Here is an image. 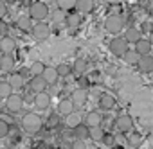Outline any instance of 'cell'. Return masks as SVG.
<instances>
[{"mask_svg":"<svg viewBox=\"0 0 153 149\" xmlns=\"http://www.w3.org/2000/svg\"><path fill=\"white\" fill-rule=\"evenodd\" d=\"M20 124H22V128H24L27 133H36V131L42 129V117H40L38 113L29 111V113H25V115L22 117Z\"/></svg>","mask_w":153,"mask_h":149,"instance_id":"obj_1","label":"cell"},{"mask_svg":"<svg viewBox=\"0 0 153 149\" xmlns=\"http://www.w3.org/2000/svg\"><path fill=\"white\" fill-rule=\"evenodd\" d=\"M49 16V6L47 2H31L29 6V18L38 22H43Z\"/></svg>","mask_w":153,"mask_h":149,"instance_id":"obj_2","label":"cell"},{"mask_svg":"<svg viewBox=\"0 0 153 149\" xmlns=\"http://www.w3.org/2000/svg\"><path fill=\"white\" fill-rule=\"evenodd\" d=\"M108 49H110V52H112L114 56H117V58H124V54L130 50V49H128V41L124 40V36H115V38H112L110 43H108Z\"/></svg>","mask_w":153,"mask_h":149,"instance_id":"obj_3","label":"cell"},{"mask_svg":"<svg viewBox=\"0 0 153 149\" xmlns=\"http://www.w3.org/2000/svg\"><path fill=\"white\" fill-rule=\"evenodd\" d=\"M105 29H106L110 34H119V32L124 29V18L119 16V15H110V16L105 20Z\"/></svg>","mask_w":153,"mask_h":149,"instance_id":"obj_4","label":"cell"},{"mask_svg":"<svg viewBox=\"0 0 153 149\" xmlns=\"http://www.w3.org/2000/svg\"><path fill=\"white\" fill-rule=\"evenodd\" d=\"M24 97L20 94H13L9 99H6V110L9 113H20L24 110Z\"/></svg>","mask_w":153,"mask_h":149,"instance_id":"obj_5","label":"cell"},{"mask_svg":"<svg viewBox=\"0 0 153 149\" xmlns=\"http://www.w3.org/2000/svg\"><path fill=\"white\" fill-rule=\"evenodd\" d=\"M33 38L34 40H38V41H42V40H47L49 36H51V25L47 24V22H38V24H34V27H33Z\"/></svg>","mask_w":153,"mask_h":149,"instance_id":"obj_6","label":"cell"},{"mask_svg":"<svg viewBox=\"0 0 153 149\" xmlns=\"http://www.w3.org/2000/svg\"><path fill=\"white\" fill-rule=\"evenodd\" d=\"M115 128L121 131V133H131L133 131V119L131 115H119L115 119Z\"/></svg>","mask_w":153,"mask_h":149,"instance_id":"obj_7","label":"cell"},{"mask_svg":"<svg viewBox=\"0 0 153 149\" xmlns=\"http://www.w3.org/2000/svg\"><path fill=\"white\" fill-rule=\"evenodd\" d=\"M101 122H103V115H101L99 111H88V113L85 115V119H83V124H85L87 128H90V129L101 128Z\"/></svg>","mask_w":153,"mask_h":149,"instance_id":"obj_8","label":"cell"},{"mask_svg":"<svg viewBox=\"0 0 153 149\" xmlns=\"http://www.w3.org/2000/svg\"><path fill=\"white\" fill-rule=\"evenodd\" d=\"M70 101L74 103L76 108H83V106L87 104V101H88V92H87V90H81V88L74 90L72 95H70Z\"/></svg>","mask_w":153,"mask_h":149,"instance_id":"obj_9","label":"cell"},{"mask_svg":"<svg viewBox=\"0 0 153 149\" xmlns=\"http://www.w3.org/2000/svg\"><path fill=\"white\" fill-rule=\"evenodd\" d=\"M74 110H76V106H74V103L70 101V97H68V99H61V101L58 103V113H59V115H63L65 119H67L68 115L76 113Z\"/></svg>","mask_w":153,"mask_h":149,"instance_id":"obj_10","label":"cell"},{"mask_svg":"<svg viewBox=\"0 0 153 149\" xmlns=\"http://www.w3.org/2000/svg\"><path fill=\"white\" fill-rule=\"evenodd\" d=\"M0 49L4 54H13L16 50V40L13 36H4L0 38Z\"/></svg>","mask_w":153,"mask_h":149,"instance_id":"obj_11","label":"cell"},{"mask_svg":"<svg viewBox=\"0 0 153 149\" xmlns=\"http://www.w3.org/2000/svg\"><path fill=\"white\" fill-rule=\"evenodd\" d=\"M42 77L45 79V83H47V85H51V86H52V85H56V83H58V79H59L58 68H56V66H47Z\"/></svg>","mask_w":153,"mask_h":149,"instance_id":"obj_12","label":"cell"},{"mask_svg":"<svg viewBox=\"0 0 153 149\" xmlns=\"http://www.w3.org/2000/svg\"><path fill=\"white\" fill-rule=\"evenodd\" d=\"M47 86H49V85L45 83L43 77H31V81H29V88L34 92V95H36V94H43Z\"/></svg>","mask_w":153,"mask_h":149,"instance_id":"obj_13","label":"cell"},{"mask_svg":"<svg viewBox=\"0 0 153 149\" xmlns=\"http://www.w3.org/2000/svg\"><path fill=\"white\" fill-rule=\"evenodd\" d=\"M13 68H15V58H13V54H4L2 58H0V72L11 74Z\"/></svg>","mask_w":153,"mask_h":149,"instance_id":"obj_14","label":"cell"},{"mask_svg":"<svg viewBox=\"0 0 153 149\" xmlns=\"http://www.w3.org/2000/svg\"><path fill=\"white\" fill-rule=\"evenodd\" d=\"M9 85H11V88L13 90H20L22 86H24V76L20 72H11L9 76H7V79H6Z\"/></svg>","mask_w":153,"mask_h":149,"instance_id":"obj_15","label":"cell"},{"mask_svg":"<svg viewBox=\"0 0 153 149\" xmlns=\"http://www.w3.org/2000/svg\"><path fill=\"white\" fill-rule=\"evenodd\" d=\"M34 106H36L38 110H47V108L51 106V95H49L47 92L36 94V95H34Z\"/></svg>","mask_w":153,"mask_h":149,"instance_id":"obj_16","label":"cell"},{"mask_svg":"<svg viewBox=\"0 0 153 149\" xmlns=\"http://www.w3.org/2000/svg\"><path fill=\"white\" fill-rule=\"evenodd\" d=\"M137 68H139L142 74L153 72V56H151V54H149V56H142L140 61H139V65H137Z\"/></svg>","mask_w":153,"mask_h":149,"instance_id":"obj_17","label":"cell"},{"mask_svg":"<svg viewBox=\"0 0 153 149\" xmlns=\"http://www.w3.org/2000/svg\"><path fill=\"white\" fill-rule=\"evenodd\" d=\"M140 58H142V56H140L135 49H130V50L124 54V58H123V59H124V63H126V65H130V66H137V65H139V61H140Z\"/></svg>","mask_w":153,"mask_h":149,"instance_id":"obj_18","label":"cell"},{"mask_svg":"<svg viewBox=\"0 0 153 149\" xmlns=\"http://www.w3.org/2000/svg\"><path fill=\"white\" fill-rule=\"evenodd\" d=\"M124 40L128 41V43H137V41H140L142 38H140V31L137 29V27H128L126 29V32H124Z\"/></svg>","mask_w":153,"mask_h":149,"instance_id":"obj_19","label":"cell"},{"mask_svg":"<svg viewBox=\"0 0 153 149\" xmlns=\"http://www.w3.org/2000/svg\"><path fill=\"white\" fill-rule=\"evenodd\" d=\"M115 106V97L110 95V94H103L99 97V108L101 110H112Z\"/></svg>","mask_w":153,"mask_h":149,"instance_id":"obj_20","label":"cell"},{"mask_svg":"<svg viewBox=\"0 0 153 149\" xmlns=\"http://www.w3.org/2000/svg\"><path fill=\"white\" fill-rule=\"evenodd\" d=\"M94 2L92 0H78V4H76V9H78V13L81 15H87V13H92L94 11Z\"/></svg>","mask_w":153,"mask_h":149,"instance_id":"obj_21","label":"cell"},{"mask_svg":"<svg viewBox=\"0 0 153 149\" xmlns=\"http://www.w3.org/2000/svg\"><path fill=\"white\" fill-rule=\"evenodd\" d=\"M16 27L20 29V31H24V32H33V20L29 18V16H20L18 20H16Z\"/></svg>","mask_w":153,"mask_h":149,"instance_id":"obj_22","label":"cell"},{"mask_svg":"<svg viewBox=\"0 0 153 149\" xmlns=\"http://www.w3.org/2000/svg\"><path fill=\"white\" fill-rule=\"evenodd\" d=\"M151 43H149V40H140V41H137L135 43V50L140 54V56H149V52H151Z\"/></svg>","mask_w":153,"mask_h":149,"instance_id":"obj_23","label":"cell"},{"mask_svg":"<svg viewBox=\"0 0 153 149\" xmlns=\"http://www.w3.org/2000/svg\"><path fill=\"white\" fill-rule=\"evenodd\" d=\"M65 24H67V27H70V29H78V27L81 25V15H79V13H68Z\"/></svg>","mask_w":153,"mask_h":149,"instance_id":"obj_24","label":"cell"},{"mask_svg":"<svg viewBox=\"0 0 153 149\" xmlns=\"http://www.w3.org/2000/svg\"><path fill=\"white\" fill-rule=\"evenodd\" d=\"M74 131V136H76V140H85V138H88L90 136V128H87L85 124H79L76 129H72Z\"/></svg>","mask_w":153,"mask_h":149,"instance_id":"obj_25","label":"cell"},{"mask_svg":"<svg viewBox=\"0 0 153 149\" xmlns=\"http://www.w3.org/2000/svg\"><path fill=\"white\" fill-rule=\"evenodd\" d=\"M45 68H47V66H45L42 61H34L29 70H31V74H33V77H42L43 72H45Z\"/></svg>","mask_w":153,"mask_h":149,"instance_id":"obj_26","label":"cell"},{"mask_svg":"<svg viewBox=\"0 0 153 149\" xmlns=\"http://www.w3.org/2000/svg\"><path fill=\"white\" fill-rule=\"evenodd\" d=\"M13 88L7 81H0V99H9L13 95Z\"/></svg>","mask_w":153,"mask_h":149,"instance_id":"obj_27","label":"cell"},{"mask_svg":"<svg viewBox=\"0 0 153 149\" xmlns=\"http://www.w3.org/2000/svg\"><path fill=\"white\" fill-rule=\"evenodd\" d=\"M67 16H68V15H67L65 11H61L59 7H58V9H54V11L51 13V18H52V22H54V24H63V22H67Z\"/></svg>","mask_w":153,"mask_h":149,"instance_id":"obj_28","label":"cell"},{"mask_svg":"<svg viewBox=\"0 0 153 149\" xmlns=\"http://www.w3.org/2000/svg\"><path fill=\"white\" fill-rule=\"evenodd\" d=\"M79 124H83V120H81V115H79V113H72V115H68V117H67V126H68V128L76 129Z\"/></svg>","mask_w":153,"mask_h":149,"instance_id":"obj_29","label":"cell"},{"mask_svg":"<svg viewBox=\"0 0 153 149\" xmlns=\"http://www.w3.org/2000/svg\"><path fill=\"white\" fill-rule=\"evenodd\" d=\"M140 142H142V135H140L139 131H131V133L128 135V144H130L131 147H139Z\"/></svg>","mask_w":153,"mask_h":149,"instance_id":"obj_30","label":"cell"},{"mask_svg":"<svg viewBox=\"0 0 153 149\" xmlns=\"http://www.w3.org/2000/svg\"><path fill=\"white\" fill-rule=\"evenodd\" d=\"M105 129L103 128H94V129H90V138L94 140V142H103V138H105Z\"/></svg>","mask_w":153,"mask_h":149,"instance_id":"obj_31","label":"cell"},{"mask_svg":"<svg viewBox=\"0 0 153 149\" xmlns=\"http://www.w3.org/2000/svg\"><path fill=\"white\" fill-rule=\"evenodd\" d=\"M76 4H78V0H61V2H58V7L67 13L70 9H76Z\"/></svg>","mask_w":153,"mask_h":149,"instance_id":"obj_32","label":"cell"},{"mask_svg":"<svg viewBox=\"0 0 153 149\" xmlns=\"http://www.w3.org/2000/svg\"><path fill=\"white\" fill-rule=\"evenodd\" d=\"M72 70H74L76 74H83V72L87 70V63H85L83 59H76V61H74V66H72Z\"/></svg>","mask_w":153,"mask_h":149,"instance_id":"obj_33","label":"cell"},{"mask_svg":"<svg viewBox=\"0 0 153 149\" xmlns=\"http://www.w3.org/2000/svg\"><path fill=\"white\" fill-rule=\"evenodd\" d=\"M56 68H58V74H59V77H65V76H68V74L72 72V66H68L67 63H59Z\"/></svg>","mask_w":153,"mask_h":149,"instance_id":"obj_34","label":"cell"},{"mask_svg":"<svg viewBox=\"0 0 153 149\" xmlns=\"http://www.w3.org/2000/svg\"><path fill=\"white\" fill-rule=\"evenodd\" d=\"M9 135V124L6 119H0V138H4Z\"/></svg>","mask_w":153,"mask_h":149,"instance_id":"obj_35","label":"cell"},{"mask_svg":"<svg viewBox=\"0 0 153 149\" xmlns=\"http://www.w3.org/2000/svg\"><path fill=\"white\" fill-rule=\"evenodd\" d=\"M9 25L4 22V20H0V38H4V36H9Z\"/></svg>","mask_w":153,"mask_h":149,"instance_id":"obj_36","label":"cell"},{"mask_svg":"<svg viewBox=\"0 0 153 149\" xmlns=\"http://www.w3.org/2000/svg\"><path fill=\"white\" fill-rule=\"evenodd\" d=\"M72 149H88V147H87V142H85V140H76V138H74Z\"/></svg>","mask_w":153,"mask_h":149,"instance_id":"obj_37","label":"cell"},{"mask_svg":"<svg viewBox=\"0 0 153 149\" xmlns=\"http://www.w3.org/2000/svg\"><path fill=\"white\" fill-rule=\"evenodd\" d=\"M6 15H7V4L4 2V0H0V20H2Z\"/></svg>","mask_w":153,"mask_h":149,"instance_id":"obj_38","label":"cell"},{"mask_svg":"<svg viewBox=\"0 0 153 149\" xmlns=\"http://www.w3.org/2000/svg\"><path fill=\"white\" fill-rule=\"evenodd\" d=\"M103 144H106V145H114L115 144V136L114 135H105V138H103Z\"/></svg>","mask_w":153,"mask_h":149,"instance_id":"obj_39","label":"cell"},{"mask_svg":"<svg viewBox=\"0 0 153 149\" xmlns=\"http://www.w3.org/2000/svg\"><path fill=\"white\" fill-rule=\"evenodd\" d=\"M58 124H59V119H58V115H51V117H49V126H51V128H56Z\"/></svg>","mask_w":153,"mask_h":149,"instance_id":"obj_40","label":"cell"},{"mask_svg":"<svg viewBox=\"0 0 153 149\" xmlns=\"http://www.w3.org/2000/svg\"><path fill=\"white\" fill-rule=\"evenodd\" d=\"M78 85H79V88H81V90H87V86H88V81H87L85 77H79V79H78Z\"/></svg>","mask_w":153,"mask_h":149,"instance_id":"obj_41","label":"cell"},{"mask_svg":"<svg viewBox=\"0 0 153 149\" xmlns=\"http://www.w3.org/2000/svg\"><path fill=\"white\" fill-rule=\"evenodd\" d=\"M148 40H149V43H151V45H153V29H151V31H149V38H148Z\"/></svg>","mask_w":153,"mask_h":149,"instance_id":"obj_42","label":"cell"},{"mask_svg":"<svg viewBox=\"0 0 153 149\" xmlns=\"http://www.w3.org/2000/svg\"><path fill=\"white\" fill-rule=\"evenodd\" d=\"M18 149H31V147H29V145H20Z\"/></svg>","mask_w":153,"mask_h":149,"instance_id":"obj_43","label":"cell"},{"mask_svg":"<svg viewBox=\"0 0 153 149\" xmlns=\"http://www.w3.org/2000/svg\"><path fill=\"white\" fill-rule=\"evenodd\" d=\"M2 56H4V52H2V49H0V58H2Z\"/></svg>","mask_w":153,"mask_h":149,"instance_id":"obj_44","label":"cell"}]
</instances>
